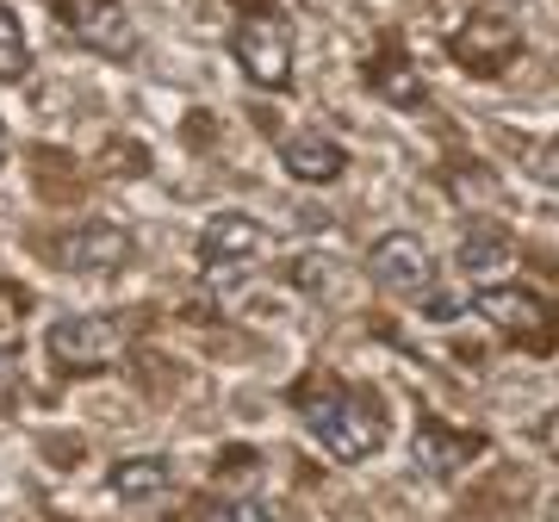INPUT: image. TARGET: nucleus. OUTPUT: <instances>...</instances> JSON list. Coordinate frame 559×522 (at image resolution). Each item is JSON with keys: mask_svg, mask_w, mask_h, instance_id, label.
I'll return each instance as SVG.
<instances>
[{"mask_svg": "<svg viewBox=\"0 0 559 522\" xmlns=\"http://www.w3.org/2000/svg\"><path fill=\"white\" fill-rule=\"evenodd\" d=\"M230 57L255 87H286L293 81V20L280 7L242 13V25L230 32Z\"/></svg>", "mask_w": 559, "mask_h": 522, "instance_id": "f03ea898", "label": "nucleus"}, {"mask_svg": "<svg viewBox=\"0 0 559 522\" xmlns=\"http://www.w3.org/2000/svg\"><path fill=\"white\" fill-rule=\"evenodd\" d=\"M168 522H261V510L249 498H218V491H205V498H187Z\"/></svg>", "mask_w": 559, "mask_h": 522, "instance_id": "2eb2a0df", "label": "nucleus"}, {"mask_svg": "<svg viewBox=\"0 0 559 522\" xmlns=\"http://www.w3.org/2000/svg\"><path fill=\"white\" fill-rule=\"evenodd\" d=\"M131 256H138V242H131V230L112 224V218L62 224L57 237H50V261H57L62 274H94V281H106V274H119Z\"/></svg>", "mask_w": 559, "mask_h": 522, "instance_id": "39448f33", "label": "nucleus"}, {"mask_svg": "<svg viewBox=\"0 0 559 522\" xmlns=\"http://www.w3.org/2000/svg\"><path fill=\"white\" fill-rule=\"evenodd\" d=\"M528 168H535V181H540V187H554V193H559V138L540 143L535 156H528Z\"/></svg>", "mask_w": 559, "mask_h": 522, "instance_id": "6ab92c4d", "label": "nucleus"}, {"mask_svg": "<svg viewBox=\"0 0 559 522\" xmlns=\"http://www.w3.org/2000/svg\"><path fill=\"white\" fill-rule=\"evenodd\" d=\"M261 256H267V230H261V218H249V212H218V218H205L200 268H205V281L212 286L242 281V268H255Z\"/></svg>", "mask_w": 559, "mask_h": 522, "instance_id": "0eeeda50", "label": "nucleus"}, {"mask_svg": "<svg viewBox=\"0 0 559 522\" xmlns=\"http://www.w3.org/2000/svg\"><path fill=\"white\" fill-rule=\"evenodd\" d=\"M485 448H491L485 442V429H460V423L423 417L411 454H417V473H429V479H454V473H466V466L479 461Z\"/></svg>", "mask_w": 559, "mask_h": 522, "instance_id": "9b49d317", "label": "nucleus"}, {"mask_svg": "<svg viewBox=\"0 0 559 522\" xmlns=\"http://www.w3.org/2000/svg\"><path fill=\"white\" fill-rule=\"evenodd\" d=\"M131 311H94V318H57L50 323V361L69 367V373H87V367H106L124 355L131 342Z\"/></svg>", "mask_w": 559, "mask_h": 522, "instance_id": "20e7f679", "label": "nucleus"}, {"mask_svg": "<svg viewBox=\"0 0 559 522\" xmlns=\"http://www.w3.org/2000/svg\"><path fill=\"white\" fill-rule=\"evenodd\" d=\"M280 162H286V175L305 187H330L348 175V150H342L330 131H293V138L280 143Z\"/></svg>", "mask_w": 559, "mask_h": 522, "instance_id": "f8f14e48", "label": "nucleus"}, {"mask_svg": "<svg viewBox=\"0 0 559 522\" xmlns=\"http://www.w3.org/2000/svg\"><path fill=\"white\" fill-rule=\"evenodd\" d=\"M0 168H7V124H0Z\"/></svg>", "mask_w": 559, "mask_h": 522, "instance_id": "5701e85b", "label": "nucleus"}, {"mask_svg": "<svg viewBox=\"0 0 559 522\" xmlns=\"http://www.w3.org/2000/svg\"><path fill=\"white\" fill-rule=\"evenodd\" d=\"M417 305H423V323H454L473 311V293H441V286H429Z\"/></svg>", "mask_w": 559, "mask_h": 522, "instance_id": "a211bd4d", "label": "nucleus"}, {"mask_svg": "<svg viewBox=\"0 0 559 522\" xmlns=\"http://www.w3.org/2000/svg\"><path fill=\"white\" fill-rule=\"evenodd\" d=\"M516 237L510 230H498V224H473L466 237H460L454 249V268H460V281L473 286V293H491V286H516L510 274H516Z\"/></svg>", "mask_w": 559, "mask_h": 522, "instance_id": "9d476101", "label": "nucleus"}, {"mask_svg": "<svg viewBox=\"0 0 559 522\" xmlns=\"http://www.w3.org/2000/svg\"><path fill=\"white\" fill-rule=\"evenodd\" d=\"M473 311L485 323H498L503 342H516V348H559V305L535 299L528 286H491V293H473Z\"/></svg>", "mask_w": 559, "mask_h": 522, "instance_id": "7ed1b4c3", "label": "nucleus"}, {"mask_svg": "<svg viewBox=\"0 0 559 522\" xmlns=\"http://www.w3.org/2000/svg\"><path fill=\"white\" fill-rule=\"evenodd\" d=\"M367 274L380 293L392 299H423L429 286H436V256H429V242L417 230H385L373 249H367Z\"/></svg>", "mask_w": 559, "mask_h": 522, "instance_id": "6e6552de", "label": "nucleus"}, {"mask_svg": "<svg viewBox=\"0 0 559 522\" xmlns=\"http://www.w3.org/2000/svg\"><path fill=\"white\" fill-rule=\"evenodd\" d=\"M50 13L69 25V38H81L100 57H131L138 50V25L119 0H50Z\"/></svg>", "mask_w": 559, "mask_h": 522, "instance_id": "1a4fd4ad", "label": "nucleus"}, {"mask_svg": "<svg viewBox=\"0 0 559 522\" xmlns=\"http://www.w3.org/2000/svg\"><path fill=\"white\" fill-rule=\"evenodd\" d=\"M0 522H13V517H0Z\"/></svg>", "mask_w": 559, "mask_h": 522, "instance_id": "b1692460", "label": "nucleus"}, {"mask_svg": "<svg viewBox=\"0 0 559 522\" xmlns=\"http://www.w3.org/2000/svg\"><path fill=\"white\" fill-rule=\"evenodd\" d=\"M336 261L330 256H293L286 261V281L299 286V293H318V299H330V293H336Z\"/></svg>", "mask_w": 559, "mask_h": 522, "instance_id": "f3484780", "label": "nucleus"}, {"mask_svg": "<svg viewBox=\"0 0 559 522\" xmlns=\"http://www.w3.org/2000/svg\"><path fill=\"white\" fill-rule=\"evenodd\" d=\"M448 57L460 62V69H473V75L498 81L516 69L522 57V25L510 20V13H466V20L454 25V38H448Z\"/></svg>", "mask_w": 559, "mask_h": 522, "instance_id": "423d86ee", "label": "nucleus"}, {"mask_svg": "<svg viewBox=\"0 0 559 522\" xmlns=\"http://www.w3.org/2000/svg\"><path fill=\"white\" fill-rule=\"evenodd\" d=\"M32 75V44H25L20 20L0 7V81H25Z\"/></svg>", "mask_w": 559, "mask_h": 522, "instance_id": "dca6fc26", "label": "nucleus"}, {"mask_svg": "<svg viewBox=\"0 0 559 522\" xmlns=\"http://www.w3.org/2000/svg\"><path fill=\"white\" fill-rule=\"evenodd\" d=\"M367 87H373L385 106H417L423 100V75H417V62L404 57L399 38H385L380 57L367 62Z\"/></svg>", "mask_w": 559, "mask_h": 522, "instance_id": "4468645a", "label": "nucleus"}, {"mask_svg": "<svg viewBox=\"0 0 559 522\" xmlns=\"http://www.w3.org/2000/svg\"><path fill=\"white\" fill-rule=\"evenodd\" d=\"M13 392H20V355H13V348H0V411L13 404Z\"/></svg>", "mask_w": 559, "mask_h": 522, "instance_id": "aec40b11", "label": "nucleus"}, {"mask_svg": "<svg viewBox=\"0 0 559 522\" xmlns=\"http://www.w3.org/2000/svg\"><path fill=\"white\" fill-rule=\"evenodd\" d=\"M237 7H242V13H261V7H267V0H237Z\"/></svg>", "mask_w": 559, "mask_h": 522, "instance_id": "4be33fe9", "label": "nucleus"}, {"mask_svg": "<svg viewBox=\"0 0 559 522\" xmlns=\"http://www.w3.org/2000/svg\"><path fill=\"white\" fill-rule=\"evenodd\" d=\"M293 411L305 417L311 442L342 466L367 461L385 442V399L367 392V385H348L342 373H311V380H299L293 385Z\"/></svg>", "mask_w": 559, "mask_h": 522, "instance_id": "f257e3e1", "label": "nucleus"}, {"mask_svg": "<svg viewBox=\"0 0 559 522\" xmlns=\"http://www.w3.org/2000/svg\"><path fill=\"white\" fill-rule=\"evenodd\" d=\"M106 485H112L119 503H156V498L175 491V466L162 461V454H124V461L106 473Z\"/></svg>", "mask_w": 559, "mask_h": 522, "instance_id": "ddd939ff", "label": "nucleus"}, {"mask_svg": "<svg viewBox=\"0 0 559 522\" xmlns=\"http://www.w3.org/2000/svg\"><path fill=\"white\" fill-rule=\"evenodd\" d=\"M540 448L559 461V411H547V423H540Z\"/></svg>", "mask_w": 559, "mask_h": 522, "instance_id": "412c9836", "label": "nucleus"}]
</instances>
